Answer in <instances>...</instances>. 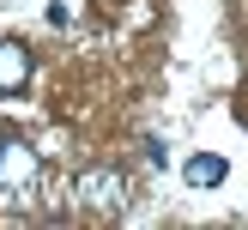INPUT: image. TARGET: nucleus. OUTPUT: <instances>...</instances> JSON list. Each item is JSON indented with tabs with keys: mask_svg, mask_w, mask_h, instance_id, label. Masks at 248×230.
<instances>
[{
	"mask_svg": "<svg viewBox=\"0 0 248 230\" xmlns=\"http://www.w3.org/2000/svg\"><path fill=\"white\" fill-rule=\"evenodd\" d=\"M36 182H43L36 145H24L18 133H0V206L24 212V206L36 200Z\"/></svg>",
	"mask_w": 248,
	"mask_h": 230,
	"instance_id": "1",
	"label": "nucleus"
},
{
	"mask_svg": "<svg viewBox=\"0 0 248 230\" xmlns=\"http://www.w3.org/2000/svg\"><path fill=\"white\" fill-rule=\"evenodd\" d=\"M73 200H79V212H91V218H121L127 212V176H121L115 164H91V169H79V182H73Z\"/></svg>",
	"mask_w": 248,
	"mask_h": 230,
	"instance_id": "2",
	"label": "nucleus"
},
{
	"mask_svg": "<svg viewBox=\"0 0 248 230\" xmlns=\"http://www.w3.org/2000/svg\"><path fill=\"white\" fill-rule=\"evenodd\" d=\"M24 79H31V48L18 36H0V97L24 91Z\"/></svg>",
	"mask_w": 248,
	"mask_h": 230,
	"instance_id": "3",
	"label": "nucleus"
},
{
	"mask_svg": "<svg viewBox=\"0 0 248 230\" xmlns=\"http://www.w3.org/2000/svg\"><path fill=\"white\" fill-rule=\"evenodd\" d=\"M182 176H188L194 188H218V182L230 176V164H224V157H212V152H200V157H188V169H182Z\"/></svg>",
	"mask_w": 248,
	"mask_h": 230,
	"instance_id": "4",
	"label": "nucleus"
}]
</instances>
